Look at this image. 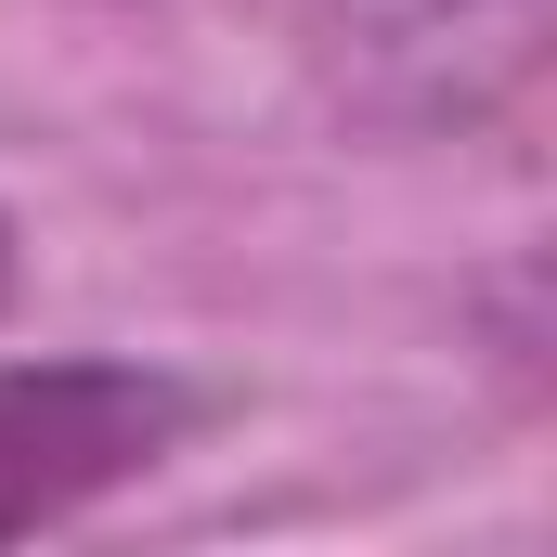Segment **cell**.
<instances>
[{"mask_svg":"<svg viewBox=\"0 0 557 557\" xmlns=\"http://www.w3.org/2000/svg\"><path fill=\"white\" fill-rule=\"evenodd\" d=\"M208 416L195 376L117 363V350H65V363H0V545L91 519L104 493L156 480Z\"/></svg>","mask_w":557,"mask_h":557,"instance_id":"1","label":"cell"},{"mask_svg":"<svg viewBox=\"0 0 557 557\" xmlns=\"http://www.w3.org/2000/svg\"><path fill=\"white\" fill-rule=\"evenodd\" d=\"M311 78L376 131H480L545 65V0H298Z\"/></svg>","mask_w":557,"mask_h":557,"instance_id":"2","label":"cell"},{"mask_svg":"<svg viewBox=\"0 0 557 557\" xmlns=\"http://www.w3.org/2000/svg\"><path fill=\"white\" fill-rule=\"evenodd\" d=\"M0 311H13V221H0Z\"/></svg>","mask_w":557,"mask_h":557,"instance_id":"3","label":"cell"}]
</instances>
